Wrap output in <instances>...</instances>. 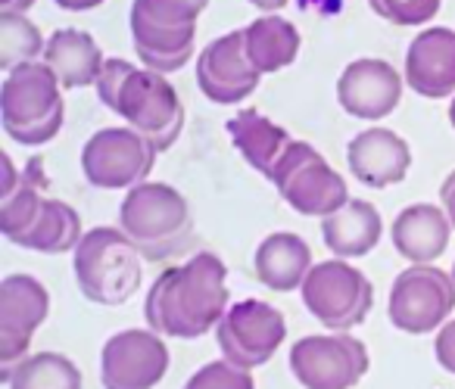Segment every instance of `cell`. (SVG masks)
<instances>
[{
  "instance_id": "obj_1",
  "label": "cell",
  "mask_w": 455,
  "mask_h": 389,
  "mask_svg": "<svg viewBox=\"0 0 455 389\" xmlns=\"http://www.w3.org/2000/svg\"><path fill=\"white\" fill-rule=\"evenodd\" d=\"M228 268L215 252H196L165 268L144 296V318L159 337L196 339L215 330L228 312Z\"/></svg>"
},
{
  "instance_id": "obj_2",
  "label": "cell",
  "mask_w": 455,
  "mask_h": 389,
  "mask_svg": "<svg viewBox=\"0 0 455 389\" xmlns=\"http://www.w3.org/2000/svg\"><path fill=\"white\" fill-rule=\"evenodd\" d=\"M97 100L140 131L159 153H165L184 128V103L169 78L153 69H138L128 60H107L97 78Z\"/></svg>"
},
{
  "instance_id": "obj_3",
  "label": "cell",
  "mask_w": 455,
  "mask_h": 389,
  "mask_svg": "<svg viewBox=\"0 0 455 389\" xmlns=\"http://www.w3.org/2000/svg\"><path fill=\"white\" fill-rule=\"evenodd\" d=\"M119 227L150 262L184 256L194 246V218L184 194L159 181H144L125 194Z\"/></svg>"
},
{
  "instance_id": "obj_4",
  "label": "cell",
  "mask_w": 455,
  "mask_h": 389,
  "mask_svg": "<svg viewBox=\"0 0 455 389\" xmlns=\"http://www.w3.org/2000/svg\"><path fill=\"white\" fill-rule=\"evenodd\" d=\"M63 84L57 72L38 60L7 72L0 84V122L4 131L22 147H44L63 128Z\"/></svg>"
},
{
  "instance_id": "obj_5",
  "label": "cell",
  "mask_w": 455,
  "mask_h": 389,
  "mask_svg": "<svg viewBox=\"0 0 455 389\" xmlns=\"http://www.w3.org/2000/svg\"><path fill=\"white\" fill-rule=\"evenodd\" d=\"M209 0H134L132 38L134 53L159 75L178 72L194 60L196 20Z\"/></svg>"
},
{
  "instance_id": "obj_6",
  "label": "cell",
  "mask_w": 455,
  "mask_h": 389,
  "mask_svg": "<svg viewBox=\"0 0 455 389\" xmlns=\"http://www.w3.org/2000/svg\"><path fill=\"white\" fill-rule=\"evenodd\" d=\"M140 262L144 256L122 227H94L78 243L72 271L84 299L97 306H122L138 293L144 277Z\"/></svg>"
},
{
  "instance_id": "obj_7",
  "label": "cell",
  "mask_w": 455,
  "mask_h": 389,
  "mask_svg": "<svg viewBox=\"0 0 455 389\" xmlns=\"http://www.w3.org/2000/svg\"><path fill=\"white\" fill-rule=\"evenodd\" d=\"M272 184L293 212L309 215V218H328L349 202L343 175L331 169L328 159L306 140H293L287 147L272 175Z\"/></svg>"
},
{
  "instance_id": "obj_8",
  "label": "cell",
  "mask_w": 455,
  "mask_h": 389,
  "mask_svg": "<svg viewBox=\"0 0 455 389\" xmlns=\"http://www.w3.org/2000/svg\"><path fill=\"white\" fill-rule=\"evenodd\" d=\"M299 296L312 318L322 321L334 333H349L353 327H359L374 306L371 281L347 258L312 265L309 277L299 287Z\"/></svg>"
},
{
  "instance_id": "obj_9",
  "label": "cell",
  "mask_w": 455,
  "mask_h": 389,
  "mask_svg": "<svg viewBox=\"0 0 455 389\" xmlns=\"http://www.w3.org/2000/svg\"><path fill=\"white\" fill-rule=\"evenodd\" d=\"M455 312V281L449 271L434 268V265H411L399 271L396 281L390 283V299H387V314L390 324L411 337L440 330L449 314Z\"/></svg>"
},
{
  "instance_id": "obj_10",
  "label": "cell",
  "mask_w": 455,
  "mask_h": 389,
  "mask_svg": "<svg viewBox=\"0 0 455 389\" xmlns=\"http://www.w3.org/2000/svg\"><path fill=\"white\" fill-rule=\"evenodd\" d=\"M159 150L134 128H100L82 150V171L100 190H132L153 171Z\"/></svg>"
},
{
  "instance_id": "obj_11",
  "label": "cell",
  "mask_w": 455,
  "mask_h": 389,
  "mask_svg": "<svg viewBox=\"0 0 455 389\" xmlns=\"http://www.w3.org/2000/svg\"><path fill=\"white\" fill-rule=\"evenodd\" d=\"M287 339V321L262 299H243L225 312L215 327V343L225 361L235 368H262Z\"/></svg>"
},
{
  "instance_id": "obj_12",
  "label": "cell",
  "mask_w": 455,
  "mask_h": 389,
  "mask_svg": "<svg viewBox=\"0 0 455 389\" xmlns=\"http://www.w3.org/2000/svg\"><path fill=\"white\" fill-rule=\"evenodd\" d=\"M291 374L306 389H353L368 374V349L349 333H312L291 345Z\"/></svg>"
},
{
  "instance_id": "obj_13",
  "label": "cell",
  "mask_w": 455,
  "mask_h": 389,
  "mask_svg": "<svg viewBox=\"0 0 455 389\" xmlns=\"http://www.w3.org/2000/svg\"><path fill=\"white\" fill-rule=\"evenodd\" d=\"M51 314V293L32 274L0 281V368L7 370L28 355L32 337Z\"/></svg>"
},
{
  "instance_id": "obj_14",
  "label": "cell",
  "mask_w": 455,
  "mask_h": 389,
  "mask_svg": "<svg viewBox=\"0 0 455 389\" xmlns=\"http://www.w3.org/2000/svg\"><path fill=\"white\" fill-rule=\"evenodd\" d=\"M169 370V349L156 330H119L103 343V389H153Z\"/></svg>"
},
{
  "instance_id": "obj_15",
  "label": "cell",
  "mask_w": 455,
  "mask_h": 389,
  "mask_svg": "<svg viewBox=\"0 0 455 389\" xmlns=\"http://www.w3.org/2000/svg\"><path fill=\"white\" fill-rule=\"evenodd\" d=\"M259 78L262 72L247 57L243 28L209 41L196 60V88L206 100L219 103V107L243 103L259 88Z\"/></svg>"
},
{
  "instance_id": "obj_16",
  "label": "cell",
  "mask_w": 455,
  "mask_h": 389,
  "mask_svg": "<svg viewBox=\"0 0 455 389\" xmlns=\"http://www.w3.org/2000/svg\"><path fill=\"white\" fill-rule=\"evenodd\" d=\"M405 75L387 60H355L337 78V103L347 115L362 122L387 119L403 100Z\"/></svg>"
},
{
  "instance_id": "obj_17",
  "label": "cell",
  "mask_w": 455,
  "mask_h": 389,
  "mask_svg": "<svg viewBox=\"0 0 455 389\" xmlns=\"http://www.w3.org/2000/svg\"><path fill=\"white\" fill-rule=\"evenodd\" d=\"M347 165L355 181L365 187L384 190L393 184H403L411 169V150L405 138H399L390 128H365L347 147Z\"/></svg>"
},
{
  "instance_id": "obj_18",
  "label": "cell",
  "mask_w": 455,
  "mask_h": 389,
  "mask_svg": "<svg viewBox=\"0 0 455 389\" xmlns=\"http://www.w3.org/2000/svg\"><path fill=\"white\" fill-rule=\"evenodd\" d=\"M405 84L427 100H446L455 94V32L452 28H424L415 35L405 53Z\"/></svg>"
},
{
  "instance_id": "obj_19",
  "label": "cell",
  "mask_w": 455,
  "mask_h": 389,
  "mask_svg": "<svg viewBox=\"0 0 455 389\" xmlns=\"http://www.w3.org/2000/svg\"><path fill=\"white\" fill-rule=\"evenodd\" d=\"M449 234H452L449 215L443 212V206H430V202L403 209L390 227L393 250L411 265H434L446 252Z\"/></svg>"
},
{
  "instance_id": "obj_20",
  "label": "cell",
  "mask_w": 455,
  "mask_h": 389,
  "mask_svg": "<svg viewBox=\"0 0 455 389\" xmlns=\"http://www.w3.org/2000/svg\"><path fill=\"white\" fill-rule=\"evenodd\" d=\"M256 277L266 283L275 293H291V290H299L303 281L312 271V250L299 234L291 231H278L268 234L259 243L253 258Z\"/></svg>"
},
{
  "instance_id": "obj_21",
  "label": "cell",
  "mask_w": 455,
  "mask_h": 389,
  "mask_svg": "<svg viewBox=\"0 0 455 389\" xmlns=\"http://www.w3.org/2000/svg\"><path fill=\"white\" fill-rule=\"evenodd\" d=\"M44 63L57 72L60 84L66 91L76 88H91L100 78L107 57L100 53L97 41L88 32H78V28H60L51 35L44 47Z\"/></svg>"
},
{
  "instance_id": "obj_22",
  "label": "cell",
  "mask_w": 455,
  "mask_h": 389,
  "mask_svg": "<svg viewBox=\"0 0 455 389\" xmlns=\"http://www.w3.org/2000/svg\"><path fill=\"white\" fill-rule=\"evenodd\" d=\"M228 134L235 140L237 153L250 163V169L266 175L268 181H272L287 147L293 144L291 134L281 125H275L272 119H266L259 109H241L235 119H228Z\"/></svg>"
},
{
  "instance_id": "obj_23",
  "label": "cell",
  "mask_w": 455,
  "mask_h": 389,
  "mask_svg": "<svg viewBox=\"0 0 455 389\" xmlns=\"http://www.w3.org/2000/svg\"><path fill=\"white\" fill-rule=\"evenodd\" d=\"M384 221L380 212L365 200H349L340 212L322 218V240L337 258H359L368 256L380 243Z\"/></svg>"
},
{
  "instance_id": "obj_24",
  "label": "cell",
  "mask_w": 455,
  "mask_h": 389,
  "mask_svg": "<svg viewBox=\"0 0 455 389\" xmlns=\"http://www.w3.org/2000/svg\"><path fill=\"white\" fill-rule=\"evenodd\" d=\"M243 44H247L250 63L266 75V72L287 69L299 57L303 38L293 22L281 20L278 13H266L243 28Z\"/></svg>"
},
{
  "instance_id": "obj_25",
  "label": "cell",
  "mask_w": 455,
  "mask_h": 389,
  "mask_svg": "<svg viewBox=\"0 0 455 389\" xmlns=\"http://www.w3.org/2000/svg\"><path fill=\"white\" fill-rule=\"evenodd\" d=\"M82 215L63 200H44L38 218L32 221L26 234L13 240L16 246L32 252H47V256H63L76 252L82 243Z\"/></svg>"
},
{
  "instance_id": "obj_26",
  "label": "cell",
  "mask_w": 455,
  "mask_h": 389,
  "mask_svg": "<svg viewBox=\"0 0 455 389\" xmlns=\"http://www.w3.org/2000/svg\"><path fill=\"white\" fill-rule=\"evenodd\" d=\"M0 380L7 383V389H82V370L60 352H38L0 370Z\"/></svg>"
},
{
  "instance_id": "obj_27",
  "label": "cell",
  "mask_w": 455,
  "mask_h": 389,
  "mask_svg": "<svg viewBox=\"0 0 455 389\" xmlns=\"http://www.w3.org/2000/svg\"><path fill=\"white\" fill-rule=\"evenodd\" d=\"M41 184H44V175H41V163H32L22 175L20 187L10 196L0 200V234L13 243L20 234H26L32 227V221L38 218L41 206H44L47 196H41Z\"/></svg>"
},
{
  "instance_id": "obj_28",
  "label": "cell",
  "mask_w": 455,
  "mask_h": 389,
  "mask_svg": "<svg viewBox=\"0 0 455 389\" xmlns=\"http://www.w3.org/2000/svg\"><path fill=\"white\" fill-rule=\"evenodd\" d=\"M44 35L26 13H0V69L44 60Z\"/></svg>"
},
{
  "instance_id": "obj_29",
  "label": "cell",
  "mask_w": 455,
  "mask_h": 389,
  "mask_svg": "<svg viewBox=\"0 0 455 389\" xmlns=\"http://www.w3.org/2000/svg\"><path fill=\"white\" fill-rule=\"evenodd\" d=\"M184 389H256L253 370L235 368L231 361L219 358V361H209L184 383Z\"/></svg>"
},
{
  "instance_id": "obj_30",
  "label": "cell",
  "mask_w": 455,
  "mask_h": 389,
  "mask_svg": "<svg viewBox=\"0 0 455 389\" xmlns=\"http://www.w3.org/2000/svg\"><path fill=\"white\" fill-rule=\"evenodd\" d=\"M443 0H368V7L393 26H424L440 13Z\"/></svg>"
},
{
  "instance_id": "obj_31",
  "label": "cell",
  "mask_w": 455,
  "mask_h": 389,
  "mask_svg": "<svg viewBox=\"0 0 455 389\" xmlns=\"http://www.w3.org/2000/svg\"><path fill=\"white\" fill-rule=\"evenodd\" d=\"M434 352H436V361H440V368L449 370V374H455V318L446 321V324L436 330Z\"/></svg>"
},
{
  "instance_id": "obj_32",
  "label": "cell",
  "mask_w": 455,
  "mask_h": 389,
  "mask_svg": "<svg viewBox=\"0 0 455 389\" xmlns=\"http://www.w3.org/2000/svg\"><path fill=\"white\" fill-rule=\"evenodd\" d=\"M20 181H22V175L13 165V159H10V153H0V200L13 194V190L20 187Z\"/></svg>"
},
{
  "instance_id": "obj_33",
  "label": "cell",
  "mask_w": 455,
  "mask_h": 389,
  "mask_svg": "<svg viewBox=\"0 0 455 389\" xmlns=\"http://www.w3.org/2000/svg\"><path fill=\"white\" fill-rule=\"evenodd\" d=\"M440 206H443V212L449 215V221H452V231H455V169L449 171V175L443 178V184H440Z\"/></svg>"
},
{
  "instance_id": "obj_34",
  "label": "cell",
  "mask_w": 455,
  "mask_h": 389,
  "mask_svg": "<svg viewBox=\"0 0 455 389\" xmlns=\"http://www.w3.org/2000/svg\"><path fill=\"white\" fill-rule=\"evenodd\" d=\"M57 7L69 10V13H88V10H97L103 0H53Z\"/></svg>"
},
{
  "instance_id": "obj_35",
  "label": "cell",
  "mask_w": 455,
  "mask_h": 389,
  "mask_svg": "<svg viewBox=\"0 0 455 389\" xmlns=\"http://www.w3.org/2000/svg\"><path fill=\"white\" fill-rule=\"evenodd\" d=\"M35 7V0H0V13H26Z\"/></svg>"
},
{
  "instance_id": "obj_36",
  "label": "cell",
  "mask_w": 455,
  "mask_h": 389,
  "mask_svg": "<svg viewBox=\"0 0 455 389\" xmlns=\"http://www.w3.org/2000/svg\"><path fill=\"white\" fill-rule=\"evenodd\" d=\"M256 10H262V13H278V10H284L291 0H250Z\"/></svg>"
},
{
  "instance_id": "obj_37",
  "label": "cell",
  "mask_w": 455,
  "mask_h": 389,
  "mask_svg": "<svg viewBox=\"0 0 455 389\" xmlns=\"http://www.w3.org/2000/svg\"><path fill=\"white\" fill-rule=\"evenodd\" d=\"M449 125L455 128V97H452V103H449Z\"/></svg>"
},
{
  "instance_id": "obj_38",
  "label": "cell",
  "mask_w": 455,
  "mask_h": 389,
  "mask_svg": "<svg viewBox=\"0 0 455 389\" xmlns=\"http://www.w3.org/2000/svg\"><path fill=\"white\" fill-rule=\"evenodd\" d=\"M452 281H455V265H452Z\"/></svg>"
}]
</instances>
